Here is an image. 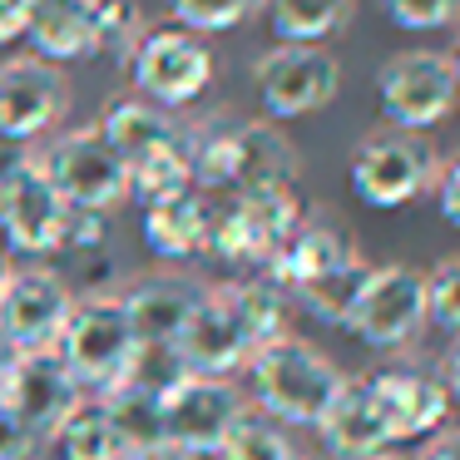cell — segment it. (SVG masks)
<instances>
[{
    "label": "cell",
    "mask_w": 460,
    "mask_h": 460,
    "mask_svg": "<svg viewBox=\"0 0 460 460\" xmlns=\"http://www.w3.org/2000/svg\"><path fill=\"white\" fill-rule=\"evenodd\" d=\"M100 134L129 169V199L154 203L193 183V134L159 104L119 94L100 119Z\"/></svg>",
    "instance_id": "cell-1"
},
{
    "label": "cell",
    "mask_w": 460,
    "mask_h": 460,
    "mask_svg": "<svg viewBox=\"0 0 460 460\" xmlns=\"http://www.w3.org/2000/svg\"><path fill=\"white\" fill-rule=\"evenodd\" d=\"M297 173H302V159L278 134V124L223 119L218 129L193 134V183L203 193L292 189Z\"/></svg>",
    "instance_id": "cell-2"
},
{
    "label": "cell",
    "mask_w": 460,
    "mask_h": 460,
    "mask_svg": "<svg viewBox=\"0 0 460 460\" xmlns=\"http://www.w3.org/2000/svg\"><path fill=\"white\" fill-rule=\"evenodd\" d=\"M248 376L268 420H278V426H317L322 411L332 406V396L347 381V371L312 341L282 332V337L262 341L248 357Z\"/></svg>",
    "instance_id": "cell-3"
},
{
    "label": "cell",
    "mask_w": 460,
    "mask_h": 460,
    "mask_svg": "<svg viewBox=\"0 0 460 460\" xmlns=\"http://www.w3.org/2000/svg\"><path fill=\"white\" fill-rule=\"evenodd\" d=\"M134 351H139V337H134V322L124 312V297H110V292L75 297L70 322L55 341V357L70 367L84 396H104L119 386L134 367Z\"/></svg>",
    "instance_id": "cell-4"
},
{
    "label": "cell",
    "mask_w": 460,
    "mask_h": 460,
    "mask_svg": "<svg viewBox=\"0 0 460 460\" xmlns=\"http://www.w3.org/2000/svg\"><path fill=\"white\" fill-rule=\"evenodd\" d=\"M436 149H430L426 134L416 129H371L357 139L351 149V164H347V179H351V193H357L367 208H406L416 203L420 193L436 189Z\"/></svg>",
    "instance_id": "cell-5"
},
{
    "label": "cell",
    "mask_w": 460,
    "mask_h": 460,
    "mask_svg": "<svg viewBox=\"0 0 460 460\" xmlns=\"http://www.w3.org/2000/svg\"><path fill=\"white\" fill-rule=\"evenodd\" d=\"M248 416V396L228 376H199L183 371L159 396V436L164 446H179L189 456H218L233 426Z\"/></svg>",
    "instance_id": "cell-6"
},
{
    "label": "cell",
    "mask_w": 460,
    "mask_h": 460,
    "mask_svg": "<svg viewBox=\"0 0 460 460\" xmlns=\"http://www.w3.org/2000/svg\"><path fill=\"white\" fill-rule=\"evenodd\" d=\"M302 218V203L292 189H262V193H233L223 208H213L208 228V252H218L233 268H258L268 272V262L278 258V248L288 243L292 223Z\"/></svg>",
    "instance_id": "cell-7"
},
{
    "label": "cell",
    "mask_w": 460,
    "mask_h": 460,
    "mask_svg": "<svg viewBox=\"0 0 460 460\" xmlns=\"http://www.w3.org/2000/svg\"><path fill=\"white\" fill-rule=\"evenodd\" d=\"M40 169L50 173L55 193L75 213H110L129 199V169L114 154V144L100 134V124L60 134L50 144V154L40 159Z\"/></svg>",
    "instance_id": "cell-8"
},
{
    "label": "cell",
    "mask_w": 460,
    "mask_h": 460,
    "mask_svg": "<svg viewBox=\"0 0 460 460\" xmlns=\"http://www.w3.org/2000/svg\"><path fill=\"white\" fill-rule=\"evenodd\" d=\"M381 114L391 129H416L426 134L430 124L450 119L460 104V84L450 70V55L440 50H401L381 65L376 75Z\"/></svg>",
    "instance_id": "cell-9"
},
{
    "label": "cell",
    "mask_w": 460,
    "mask_h": 460,
    "mask_svg": "<svg viewBox=\"0 0 460 460\" xmlns=\"http://www.w3.org/2000/svg\"><path fill=\"white\" fill-rule=\"evenodd\" d=\"M129 70H134L139 100L173 114L183 104H193L213 84V50L203 35L183 31V25H164V31H149L139 40Z\"/></svg>",
    "instance_id": "cell-10"
},
{
    "label": "cell",
    "mask_w": 460,
    "mask_h": 460,
    "mask_svg": "<svg viewBox=\"0 0 460 460\" xmlns=\"http://www.w3.org/2000/svg\"><path fill=\"white\" fill-rule=\"evenodd\" d=\"M252 90L272 119H307L341 90V65L322 45H272L252 65Z\"/></svg>",
    "instance_id": "cell-11"
},
{
    "label": "cell",
    "mask_w": 460,
    "mask_h": 460,
    "mask_svg": "<svg viewBox=\"0 0 460 460\" xmlns=\"http://www.w3.org/2000/svg\"><path fill=\"white\" fill-rule=\"evenodd\" d=\"M426 327V272L406 262H381L371 268L357 307L347 317V332L376 351H396L420 337Z\"/></svg>",
    "instance_id": "cell-12"
},
{
    "label": "cell",
    "mask_w": 460,
    "mask_h": 460,
    "mask_svg": "<svg viewBox=\"0 0 460 460\" xmlns=\"http://www.w3.org/2000/svg\"><path fill=\"white\" fill-rule=\"evenodd\" d=\"M75 292L45 262H25L11 268L0 282V332L21 351H55L65 322H70Z\"/></svg>",
    "instance_id": "cell-13"
},
{
    "label": "cell",
    "mask_w": 460,
    "mask_h": 460,
    "mask_svg": "<svg viewBox=\"0 0 460 460\" xmlns=\"http://www.w3.org/2000/svg\"><path fill=\"white\" fill-rule=\"evenodd\" d=\"M258 351V332H252L248 312H243L233 282L208 288V297L199 302V312L189 317L179 337V361L183 371L199 376H228V371L248 367V357Z\"/></svg>",
    "instance_id": "cell-14"
},
{
    "label": "cell",
    "mask_w": 460,
    "mask_h": 460,
    "mask_svg": "<svg viewBox=\"0 0 460 460\" xmlns=\"http://www.w3.org/2000/svg\"><path fill=\"white\" fill-rule=\"evenodd\" d=\"M70 114V80L60 65L15 55L0 65V134L5 139H40Z\"/></svg>",
    "instance_id": "cell-15"
},
{
    "label": "cell",
    "mask_w": 460,
    "mask_h": 460,
    "mask_svg": "<svg viewBox=\"0 0 460 460\" xmlns=\"http://www.w3.org/2000/svg\"><path fill=\"white\" fill-rule=\"evenodd\" d=\"M65 223H70V203L55 193V183L40 169V159H31L21 169V179L0 193V233L11 238L15 252L45 258V252H60Z\"/></svg>",
    "instance_id": "cell-16"
},
{
    "label": "cell",
    "mask_w": 460,
    "mask_h": 460,
    "mask_svg": "<svg viewBox=\"0 0 460 460\" xmlns=\"http://www.w3.org/2000/svg\"><path fill=\"white\" fill-rule=\"evenodd\" d=\"M119 297H124V312H129V322H134V337H139L144 347H179L189 317L199 312V302L208 297V282L193 278V272L164 268V272L134 278Z\"/></svg>",
    "instance_id": "cell-17"
},
{
    "label": "cell",
    "mask_w": 460,
    "mask_h": 460,
    "mask_svg": "<svg viewBox=\"0 0 460 460\" xmlns=\"http://www.w3.org/2000/svg\"><path fill=\"white\" fill-rule=\"evenodd\" d=\"M80 396H84L80 381L70 376V367H65L55 351H25L15 376L0 391V401H5L40 440H55V430H60L65 416L80 406Z\"/></svg>",
    "instance_id": "cell-18"
},
{
    "label": "cell",
    "mask_w": 460,
    "mask_h": 460,
    "mask_svg": "<svg viewBox=\"0 0 460 460\" xmlns=\"http://www.w3.org/2000/svg\"><path fill=\"white\" fill-rule=\"evenodd\" d=\"M351 258H361V252H357V238L347 233V223L327 208H302V218L292 223L288 243H282L278 258L268 262V278L292 297L302 282L322 278V272L341 268V262H351Z\"/></svg>",
    "instance_id": "cell-19"
},
{
    "label": "cell",
    "mask_w": 460,
    "mask_h": 460,
    "mask_svg": "<svg viewBox=\"0 0 460 460\" xmlns=\"http://www.w3.org/2000/svg\"><path fill=\"white\" fill-rule=\"evenodd\" d=\"M371 381V396L381 406V420H386L391 440H416V436H430V430L446 420V386L440 376L420 367H386L376 371Z\"/></svg>",
    "instance_id": "cell-20"
},
{
    "label": "cell",
    "mask_w": 460,
    "mask_h": 460,
    "mask_svg": "<svg viewBox=\"0 0 460 460\" xmlns=\"http://www.w3.org/2000/svg\"><path fill=\"white\" fill-rule=\"evenodd\" d=\"M322 440L337 460H371L391 446V430L381 420V406L371 396V381L367 376H347L341 391L332 396V406L322 411L317 420Z\"/></svg>",
    "instance_id": "cell-21"
},
{
    "label": "cell",
    "mask_w": 460,
    "mask_h": 460,
    "mask_svg": "<svg viewBox=\"0 0 460 460\" xmlns=\"http://www.w3.org/2000/svg\"><path fill=\"white\" fill-rule=\"evenodd\" d=\"M208 228H213V203L199 183L144 203V243L164 262H189L199 252H208Z\"/></svg>",
    "instance_id": "cell-22"
},
{
    "label": "cell",
    "mask_w": 460,
    "mask_h": 460,
    "mask_svg": "<svg viewBox=\"0 0 460 460\" xmlns=\"http://www.w3.org/2000/svg\"><path fill=\"white\" fill-rule=\"evenodd\" d=\"M94 31H100V0H31L25 15V40L35 60L50 65L94 55Z\"/></svg>",
    "instance_id": "cell-23"
},
{
    "label": "cell",
    "mask_w": 460,
    "mask_h": 460,
    "mask_svg": "<svg viewBox=\"0 0 460 460\" xmlns=\"http://www.w3.org/2000/svg\"><path fill=\"white\" fill-rule=\"evenodd\" d=\"M55 450L60 460H134L129 436L119 430L104 396H80V406L55 430Z\"/></svg>",
    "instance_id": "cell-24"
},
{
    "label": "cell",
    "mask_w": 460,
    "mask_h": 460,
    "mask_svg": "<svg viewBox=\"0 0 460 460\" xmlns=\"http://www.w3.org/2000/svg\"><path fill=\"white\" fill-rule=\"evenodd\" d=\"M278 45H322L351 25L357 0H262Z\"/></svg>",
    "instance_id": "cell-25"
},
{
    "label": "cell",
    "mask_w": 460,
    "mask_h": 460,
    "mask_svg": "<svg viewBox=\"0 0 460 460\" xmlns=\"http://www.w3.org/2000/svg\"><path fill=\"white\" fill-rule=\"evenodd\" d=\"M367 278H371V262L351 258V262H341V268L322 272V278L302 282V288L292 292V302H302V312L317 317V322H327V327H347V317H351V307H357Z\"/></svg>",
    "instance_id": "cell-26"
},
{
    "label": "cell",
    "mask_w": 460,
    "mask_h": 460,
    "mask_svg": "<svg viewBox=\"0 0 460 460\" xmlns=\"http://www.w3.org/2000/svg\"><path fill=\"white\" fill-rule=\"evenodd\" d=\"M144 15L134 0H100V31H94V55H104L110 65L129 70L134 50L144 40Z\"/></svg>",
    "instance_id": "cell-27"
},
{
    "label": "cell",
    "mask_w": 460,
    "mask_h": 460,
    "mask_svg": "<svg viewBox=\"0 0 460 460\" xmlns=\"http://www.w3.org/2000/svg\"><path fill=\"white\" fill-rule=\"evenodd\" d=\"M223 460H302V450L288 440V426H278V420L268 416H243L238 426H233V436L223 440L218 450Z\"/></svg>",
    "instance_id": "cell-28"
},
{
    "label": "cell",
    "mask_w": 460,
    "mask_h": 460,
    "mask_svg": "<svg viewBox=\"0 0 460 460\" xmlns=\"http://www.w3.org/2000/svg\"><path fill=\"white\" fill-rule=\"evenodd\" d=\"M173 21L193 35H223L262 11V0H169Z\"/></svg>",
    "instance_id": "cell-29"
},
{
    "label": "cell",
    "mask_w": 460,
    "mask_h": 460,
    "mask_svg": "<svg viewBox=\"0 0 460 460\" xmlns=\"http://www.w3.org/2000/svg\"><path fill=\"white\" fill-rule=\"evenodd\" d=\"M426 322L440 332H460V252L426 272Z\"/></svg>",
    "instance_id": "cell-30"
},
{
    "label": "cell",
    "mask_w": 460,
    "mask_h": 460,
    "mask_svg": "<svg viewBox=\"0 0 460 460\" xmlns=\"http://www.w3.org/2000/svg\"><path fill=\"white\" fill-rule=\"evenodd\" d=\"M381 11L401 31H446L460 21V0H381Z\"/></svg>",
    "instance_id": "cell-31"
},
{
    "label": "cell",
    "mask_w": 460,
    "mask_h": 460,
    "mask_svg": "<svg viewBox=\"0 0 460 460\" xmlns=\"http://www.w3.org/2000/svg\"><path fill=\"white\" fill-rule=\"evenodd\" d=\"M40 446H45V440L35 436L21 416H15L5 401H0V460H35V456H40Z\"/></svg>",
    "instance_id": "cell-32"
},
{
    "label": "cell",
    "mask_w": 460,
    "mask_h": 460,
    "mask_svg": "<svg viewBox=\"0 0 460 460\" xmlns=\"http://www.w3.org/2000/svg\"><path fill=\"white\" fill-rule=\"evenodd\" d=\"M436 208H440V218L450 223V228H460V149L450 154L446 164L436 169Z\"/></svg>",
    "instance_id": "cell-33"
},
{
    "label": "cell",
    "mask_w": 460,
    "mask_h": 460,
    "mask_svg": "<svg viewBox=\"0 0 460 460\" xmlns=\"http://www.w3.org/2000/svg\"><path fill=\"white\" fill-rule=\"evenodd\" d=\"M31 159H35V154H31V144L5 139V134H0V193H5L15 179H21V169H25Z\"/></svg>",
    "instance_id": "cell-34"
},
{
    "label": "cell",
    "mask_w": 460,
    "mask_h": 460,
    "mask_svg": "<svg viewBox=\"0 0 460 460\" xmlns=\"http://www.w3.org/2000/svg\"><path fill=\"white\" fill-rule=\"evenodd\" d=\"M25 15H31V0H0V45H11L25 35Z\"/></svg>",
    "instance_id": "cell-35"
},
{
    "label": "cell",
    "mask_w": 460,
    "mask_h": 460,
    "mask_svg": "<svg viewBox=\"0 0 460 460\" xmlns=\"http://www.w3.org/2000/svg\"><path fill=\"white\" fill-rule=\"evenodd\" d=\"M416 460H460V430H436Z\"/></svg>",
    "instance_id": "cell-36"
},
{
    "label": "cell",
    "mask_w": 460,
    "mask_h": 460,
    "mask_svg": "<svg viewBox=\"0 0 460 460\" xmlns=\"http://www.w3.org/2000/svg\"><path fill=\"white\" fill-rule=\"evenodd\" d=\"M440 386H446V396H456V401H460V332H456V341H450V351H446V371H440Z\"/></svg>",
    "instance_id": "cell-37"
},
{
    "label": "cell",
    "mask_w": 460,
    "mask_h": 460,
    "mask_svg": "<svg viewBox=\"0 0 460 460\" xmlns=\"http://www.w3.org/2000/svg\"><path fill=\"white\" fill-rule=\"evenodd\" d=\"M21 357H25V351L15 347V341L5 337V332H0V391H5V381L15 376V367H21Z\"/></svg>",
    "instance_id": "cell-38"
},
{
    "label": "cell",
    "mask_w": 460,
    "mask_h": 460,
    "mask_svg": "<svg viewBox=\"0 0 460 460\" xmlns=\"http://www.w3.org/2000/svg\"><path fill=\"white\" fill-rule=\"evenodd\" d=\"M134 460H199V456H189V450H179V446H149V450H134Z\"/></svg>",
    "instance_id": "cell-39"
},
{
    "label": "cell",
    "mask_w": 460,
    "mask_h": 460,
    "mask_svg": "<svg viewBox=\"0 0 460 460\" xmlns=\"http://www.w3.org/2000/svg\"><path fill=\"white\" fill-rule=\"evenodd\" d=\"M450 70H456V84H460V40H456V50H450Z\"/></svg>",
    "instance_id": "cell-40"
},
{
    "label": "cell",
    "mask_w": 460,
    "mask_h": 460,
    "mask_svg": "<svg viewBox=\"0 0 460 460\" xmlns=\"http://www.w3.org/2000/svg\"><path fill=\"white\" fill-rule=\"evenodd\" d=\"M5 272H11V262H5V252H0V282H5Z\"/></svg>",
    "instance_id": "cell-41"
},
{
    "label": "cell",
    "mask_w": 460,
    "mask_h": 460,
    "mask_svg": "<svg viewBox=\"0 0 460 460\" xmlns=\"http://www.w3.org/2000/svg\"><path fill=\"white\" fill-rule=\"evenodd\" d=\"M371 460H401V456H391V450H381V456H371Z\"/></svg>",
    "instance_id": "cell-42"
}]
</instances>
